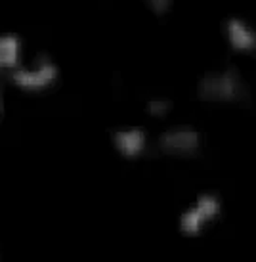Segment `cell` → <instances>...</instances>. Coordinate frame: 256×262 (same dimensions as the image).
I'll use <instances>...</instances> for the list:
<instances>
[{"instance_id": "cell-1", "label": "cell", "mask_w": 256, "mask_h": 262, "mask_svg": "<svg viewBox=\"0 0 256 262\" xmlns=\"http://www.w3.org/2000/svg\"><path fill=\"white\" fill-rule=\"evenodd\" d=\"M249 88L235 69H216L201 77L197 84L199 100L206 103H235L247 96Z\"/></svg>"}, {"instance_id": "cell-2", "label": "cell", "mask_w": 256, "mask_h": 262, "mask_svg": "<svg viewBox=\"0 0 256 262\" xmlns=\"http://www.w3.org/2000/svg\"><path fill=\"white\" fill-rule=\"evenodd\" d=\"M59 77L58 66L46 56H38L31 63H21L12 71V82L25 92H44L54 86Z\"/></svg>"}, {"instance_id": "cell-3", "label": "cell", "mask_w": 256, "mask_h": 262, "mask_svg": "<svg viewBox=\"0 0 256 262\" xmlns=\"http://www.w3.org/2000/svg\"><path fill=\"white\" fill-rule=\"evenodd\" d=\"M220 199L213 193H203L195 199V203L191 205L188 211L182 212L180 216V232L183 235H199L205 230L206 224H211L220 214Z\"/></svg>"}, {"instance_id": "cell-4", "label": "cell", "mask_w": 256, "mask_h": 262, "mask_svg": "<svg viewBox=\"0 0 256 262\" xmlns=\"http://www.w3.org/2000/svg\"><path fill=\"white\" fill-rule=\"evenodd\" d=\"M159 146L167 155L174 157H191L201 147V134L191 126H174L162 132Z\"/></svg>"}, {"instance_id": "cell-5", "label": "cell", "mask_w": 256, "mask_h": 262, "mask_svg": "<svg viewBox=\"0 0 256 262\" xmlns=\"http://www.w3.org/2000/svg\"><path fill=\"white\" fill-rule=\"evenodd\" d=\"M224 33L231 50L239 54H249L256 50V31L241 17H229L224 25Z\"/></svg>"}, {"instance_id": "cell-6", "label": "cell", "mask_w": 256, "mask_h": 262, "mask_svg": "<svg viewBox=\"0 0 256 262\" xmlns=\"http://www.w3.org/2000/svg\"><path fill=\"white\" fill-rule=\"evenodd\" d=\"M146 132L138 126H128V128H121V130L113 132V146L123 157H128V159L139 157L146 149Z\"/></svg>"}, {"instance_id": "cell-7", "label": "cell", "mask_w": 256, "mask_h": 262, "mask_svg": "<svg viewBox=\"0 0 256 262\" xmlns=\"http://www.w3.org/2000/svg\"><path fill=\"white\" fill-rule=\"evenodd\" d=\"M21 63V40L14 33H2L0 35V71H15Z\"/></svg>"}, {"instance_id": "cell-8", "label": "cell", "mask_w": 256, "mask_h": 262, "mask_svg": "<svg viewBox=\"0 0 256 262\" xmlns=\"http://www.w3.org/2000/svg\"><path fill=\"white\" fill-rule=\"evenodd\" d=\"M149 12L155 15H167L172 8V0H142Z\"/></svg>"}, {"instance_id": "cell-9", "label": "cell", "mask_w": 256, "mask_h": 262, "mask_svg": "<svg viewBox=\"0 0 256 262\" xmlns=\"http://www.w3.org/2000/svg\"><path fill=\"white\" fill-rule=\"evenodd\" d=\"M170 111V102L162 100V98H157V100H151L147 103V113L151 117H165Z\"/></svg>"}, {"instance_id": "cell-10", "label": "cell", "mask_w": 256, "mask_h": 262, "mask_svg": "<svg viewBox=\"0 0 256 262\" xmlns=\"http://www.w3.org/2000/svg\"><path fill=\"white\" fill-rule=\"evenodd\" d=\"M0 111H2V96H0Z\"/></svg>"}]
</instances>
